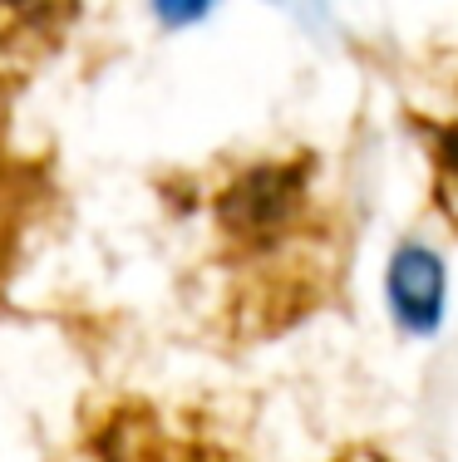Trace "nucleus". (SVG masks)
Wrapping results in <instances>:
<instances>
[{"label":"nucleus","instance_id":"nucleus-3","mask_svg":"<svg viewBox=\"0 0 458 462\" xmlns=\"http://www.w3.org/2000/svg\"><path fill=\"white\" fill-rule=\"evenodd\" d=\"M409 128L424 152V178H429V207L439 222L458 236V74L444 84L434 104L414 108Z\"/></svg>","mask_w":458,"mask_h":462},{"label":"nucleus","instance_id":"nucleus-6","mask_svg":"<svg viewBox=\"0 0 458 462\" xmlns=\"http://www.w3.org/2000/svg\"><path fill=\"white\" fill-rule=\"evenodd\" d=\"M331 462H395V457L379 453V448H369V443H355V448H341Z\"/></svg>","mask_w":458,"mask_h":462},{"label":"nucleus","instance_id":"nucleus-4","mask_svg":"<svg viewBox=\"0 0 458 462\" xmlns=\"http://www.w3.org/2000/svg\"><path fill=\"white\" fill-rule=\"evenodd\" d=\"M389 310L395 320L424 335V329L439 325L444 315V261L434 256L419 241H405V246L389 256Z\"/></svg>","mask_w":458,"mask_h":462},{"label":"nucleus","instance_id":"nucleus-5","mask_svg":"<svg viewBox=\"0 0 458 462\" xmlns=\"http://www.w3.org/2000/svg\"><path fill=\"white\" fill-rule=\"evenodd\" d=\"M217 0H153V10H158V20L163 25H192V20H202L207 10H212Z\"/></svg>","mask_w":458,"mask_h":462},{"label":"nucleus","instance_id":"nucleus-2","mask_svg":"<svg viewBox=\"0 0 458 462\" xmlns=\"http://www.w3.org/2000/svg\"><path fill=\"white\" fill-rule=\"evenodd\" d=\"M84 0H0V74H30L64 50Z\"/></svg>","mask_w":458,"mask_h":462},{"label":"nucleus","instance_id":"nucleus-1","mask_svg":"<svg viewBox=\"0 0 458 462\" xmlns=\"http://www.w3.org/2000/svg\"><path fill=\"white\" fill-rule=\"evenodd\" d=\"M60 162L50 148L25 143L15 108L0 89V305H5L15 276L25 271L35 241L60 217Z\"/></svg>","mask_w":458,"mask_h":462}]
</instances>
